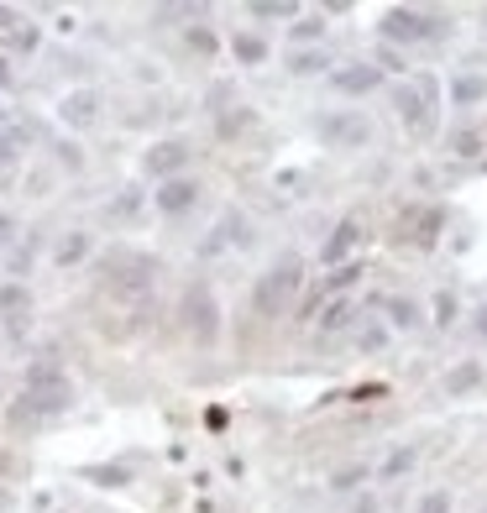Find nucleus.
<instances>
[{"instance_id": "nucleus-4", "label": "nucleus", "mask_w": 487, "mask_h": 513, "mask_svg": "<svg viewBox=\"0 0 487 513\" xmlns=\"http://www.w3.org/2000/svg\"><path fill=\"white\" fill-rule=\"evenodd\" d=\"M435 27H440V16H429V11H420V5H388V11H383V42H388V48L425 42Z\"/></svg>"}, {"instance_id": "nucleus-25", "label": "nucleus", "mask_w": 487, "mask_h": 513, "mask_svg": "<svg viewBox=\"0 0 487 513\" xmlns=\"http://www.w3.org/2000/svg\"><path fill=\"white\" fill-rule=\"evenodd\" d=\"M451 152H456V157H477V152H483V137H477V131H456V137H451Z\"/></svg>"}, {"instance_id": "nucleus-21", "label": "nucleus", "mask_w": 487, "mask_h": 513, "mask_svg": "<svg viewBox=\"0 0 487 513\" xmlns=\"http://www.w3.org/2000/svg\"><path fill=\"white\" fill-rule=\"evenodd\" d=\"M294 11H299L294 0H257V5H252L257 22H278V16H294Z\"/></svg>"}, {"instance_id": "nucleus-34", "label": "nucleus", "mask_w": 487, "mask_h": 513, "mask_svg": "<svg viewBox=\"0 0 487 513\" xmlns=\"http://www.w3.org/2000/svg\"><path fill=\"white\" fill-rule=\"evenodd\" d=\"M189 42H194L199 53H210V48H215V37H210V31H189Z\"/></svg>"}, {"instance_id": "nucleus-6", "label": "nucleus", "mask_w": 487, "mask_h": 513, "mask_svg": "<svg viewBox=\"0 0 487 513\" xmlns=\"http://www.w3.org/2000/svg\"><path fill=\"white\" fill-rule=\"evenodd\" d=\"M58 121L74 126V131H84V126L100 121V90H74L58 100Z\"/></svg>"}, {"instance_id": "nucleus-23", "label": "nucleus", "mask_w": 487, "mask_h": 513, "mask_svg": "<svg viewBox=\"0 0 487 513\" xmlns=\"http://www.w3.org/2000/svg\"><path fill=\"white\" fill-rule=\"evenodd\" d=\"M288 68H294V74H320V68H331V58H325V53H294Z\"/></svg>"}, {"instance_id": "nucleus-13", "label": "nucleus", "mask_w": 487, "mask_h": 513, "mask_svg": "<svg viewBox=\"0 0 487 513\" xmlns=\"http://www.w3.org/2000/svg\"><path fill=\"white\" fill-rule=\"evenodd\" d=\"M226 242H236V246L252 242V220H246V215H236V210L226 215V220H220V231H215V242L205 246V252H220Z\"/></svg>"}, {"instance_id": "nucleus-2", "label": "nucleus", "mask_w": 487, "mask_h": 513, "mask_svg": "<svg viewBox=\"0 0 487 513\" xmlns=\"http://www.w3.org/2000/svg\"><path fill=\"white\" fill-rule=\"evenodd\" d=\"M74 403V388L58 367H31L27 372V393H22V414H63Z\"/></svg>"}, {"instance_id": "nucleus-7", "label": "nucleus", "mask_w": 487, "mask_h": 513, "mask_svg": "<svg viewBox=\"0 0 487 513\" xmlns=\"http://www.w3.org/2000/svg\"><path fill=\"white\" fill-rule=\"evenodd\" d=\"M183 163H189V142H179V137L153 142V152H147V173H153V179H179Z\"/></svg>"}, {"instance_id": "nucleus-37", "label": "nucleus", "mask_w": 487, "mask_h": 513, "mask_svg": "<svg viewBox=\"0 0 487 513\" xmlns=\"http://www.w3.org/2000/svg\"><path fill=\"white\" fill-rule=\"evenodd\" d=\"M5 84H11V68H5V58H0V90H5Z\"/></svg>"}, {"instance_id": "nucleus-38", "label": "nucleus", "mask_w": 487, "mask_h": 513, "mask_svg": "<svg viewBox=\"0 0 487 513\" xmlns=\"http://www.w3.org/2000/svg\"><path fill=\"white\" fill-rule=\"evenodd\" d=\"M477 331H483V335H487V304H483V314H477Z\"/></svg>"}, {"instance_id": "nucleus-35", "label": "nucleus", "mask_w": 487, "mask_h": 513, "mask_svg": "<svg viewBox=\"0 0 487 513\" xmlns=\"http://www.w3.org/2000/svg\"><path fill=\"white\" fill-rule=\"evenodd\" d=\"M11 236H16V226H11V215H0V246L11 242Z\"/></svg>"}, {"instance_id": "nucleus-22", "label": "nucleus", "mask_w": 487, "mask_h": 513, "mask_svg": "<svg viewBox=\"0 0 487 513\" xmlns=\"http://www.w3.org/2000/svg\"><path fill=\"white\" fill-rule=\"evenodd\" d=\"M388 314H394V325H403V331H409V325H420V304H414V299H394V304H388Z\"/></svg>"}, {"instance_id": "nucleus-24", "label": "nucleus", "mask_w": 487, "mask_h": 513, "mask_svg": "<svg viewBox=\"0 0 487 513\" xmlns=\"http://www.w3.org/2000/svg\"><path fill=\"white\" fill-rule=\"evenodd\" d=\"M22 147H27V131H5V137H0V163H16Z\"/></svg>"}, {"instance_id": "nucleus-20", "label": "nucleus", "mask_w": 487, "mask_h": 513, "mask_svg": "<svg viewBox=\"0 0 487 513\" xmlns=\"http://www.w3.org/2000/svg\"><path fill=\"white\" fill-rule=\"evenodd\" d=\"M357 278H362V268H357V262H341V268H335L331 278H325V294H346V288H351Z\"/></svg>"}, {"instance_id": "nucleus-16", "label": "nucleus", "mask_w": 487, "mask_h": 513, "mask_svg": "<svg viewBox=\"0 0 487 513\" xmlns=\"http://www.w3.org/2000/svg\"><path fill=\"white\" fill-rule=\"evenodd\" d=\"M231 53H236V63H246V68H257V63H268V42L262 37H231Z\"/></svg>"}, {"instance_id": "nucleus-5", "label": "nucleus", "mask_w": 487, "mask_h": 513, "mask_svg": "<svg viewBox=\"0 0 487 513\" xmlns=\"http://www.w3.org/2000/svg\"><path fill=\"white\" fill-rule=\"evenodd\" d=\"M183 331L194 335L199 346H215V335H220V304H215V294L205 288V283H194L189 294H183Z\"/></svg>"}, {"instance_id": "nucleus-9", "label": "nucleus", "mask_w": 487, "mask_h": 513, "mask_svg": "<svg viewBox=\"0 0 487 513\" xmlns=\"http://www.w3.org/2000/svg\"><path fill=\"white\" fill-rule=\"evenodd\" d=\"M320 137H325L331 147H362L367 121L362 116H325V121H320Z\"/></svg>"}, {"instance_id": "nucleus-26", "label": "nucleus", "mask_w": 487, "mask_h": 513, "mask_svg": "<svg viewBox=\"0 0 487 513\" xmlns=\"http://www.w3.org/2000/svg\"><path fill=\"white\" fill-rule=\"evenodd\" d=\"M451 94H456L461 105H472V100H483V94H487V84H483V79H456Z\"/></svg>"}, {"instance_id": "nucleus-39", "label": "nucleus", "mask_w": 487, "mask_h": 513, "mask_svg": "<svg viewBox=\"0 0 487 513\" xmlns=\"http://www.w3.org/2000/svg\"><path fill=\"white\" fill-rule=\"evenodd\" d=\"M0 126H5V105H0Z\"/></svg>"}, {"instance_id": "nucleus-40", "label": "nucleus", "mask_w": 487, "mask_h": 513, "mask_svg": "<svg viewBox=\"0 0 487 513\" xmlns=\"http://www.w3.org/2000/svg\"><path fill=\"white\" fill-rule=\"evenodd\" d=\"M0 509H5V492H0Z\"/></svg>"}, {"instance_id": "nucleus-36", "label": "nucleus", "mask_w": 487, "mask_h": 513, "mask_svg": "<svg viewBox=\"0 0 487 513\" xmlns=\"http://www.w3.org/2000/svg\"><path fill=\"white\" fill-rule=\"evenodd\" d=\"M16 27V11H11V5H0V31H11Z\"/></svg>"}, {"instance_id": "nucleus-32", "label": "nucleus", "mask_w": 487, "mask_h": 513, "mask_svg": "<svg viewBox=\"0 0 487 513\" xmlns=\"http://www.w3.org/2000/svg\"><path fill=\"white\" fill-rule=\"evenodd\" d=\"M90 477H94V482H105V487H126V482H131V477H126L121 466H94Z\"/></svg>"}, {"instance_id": "nucleus-31", "label": "nucleus", "mask_w": 487, "mask_h": 513, "mask_svg": "<svg viewBox=\"0 0 487 513\" xmlns=\"http://www.w3.org/2000/svg\"><path fill=\"white\" fill-rule=\"evenodd\" d=\"M456 294H440V299H435V325H451V320H456Z\"/></svg>"}, {"instance_id": "nucleus-8", "label": "nucleus", "mask_w": 487, "mask_h": 513, "mask_svg": "<svg viewBox=\"0 0 487 513\" xmlns=\"http://www.w3.org/2000/svg\"><path fill=\"white\" fill-rule=\"evenodd\" d=\"M194 199H199V183H194V179H163V183H157V194H153V205L163 215L194 210Z\"/></svg>"}, {"instance_id": "nucleus-15", "label": "nucleus", "mask_w": 487, "mask_h": 513, "mask_svg": "<svg viewBox=\"0 0 487 513\" xmlns=\"http://www.w3.org/2000/svg\"><path fill=\"white\" fill-rule=\"evenodd\" d=\"M483 372H487L483 362H461V367H451V372H446V393H472L477 383H483Z\"/></svg>"}, {"instance_id": "nucleus-33", "label": "nucleus", "mask_w": 487, "mask_h": 513, "mask_svg": "<svg viewBox=\"0 0 487 513\" xmlns=\"http://www.w3.org/2000/svg\"><path fill=\"white\" fill-rule=\"evenodd\" d=\"M252 126V111H236V116H220V137H236Z\"/></svg>"}, {"instance_id": "nucleus-19", "label": "nucleus", "mask_w": 487, "mask_h": 513, "mask_svg": "<svg viewBox=\"0 0 487 513\" xmlns=\"http://www.w3.org/2000/svg\"><path fill=\"white\" fill-rule=\"evenodd\" d=\"M440 226H446V215H440V210H425L420 220H414V242H420V246H429L435 236H440Z\"/></svg>"}, {"instance_id": "nucleus-28", "label": "nucleus", "mask_w": 487, "mask_h": 513, "mask_svg": "<svg viewBox=\"0 0 487 513\" xmlns=\"http://www.w3.org/2000/svg\"><path fill=\"white\" fill-rule=\"evenodd\" d=\"M420 513H451V492H446V487L425 492V498H420Z\"/></svg>"}, {"instance_id": "nucleus-14", "label": "nucleus", "mask_w": 487, "mask_h": 513, "mask_svg": "<svg viewBox=\"0 0 487 513\" xmlns=\"http://www.w3.org/2000/svg\"><path fill=\"white\" fill-rule=\"evenodd\" d=\"M84 257H90V231H68L58 242V252H53L58 268H74V262H84Z\"/></svg>"}, {"instance_id": "nucleus-17", "label": "nucleus", "mask_w": 487, "mask_h": 513, "mask_svg": "<svg viewBox=\"0 0 487 513\" xmlns=\"http://www.w3.org/2000/svg\"><path fill=\"white\" fill-rule=\"evenodd\" d=\"M357 320V304L351 299H331L325 304V314H320V331H346Z\"/></svg>"}, {"instance_id": "nucleus-18", "label": "nucleus", "mask_w": 487, "mask_h": 513, "mask_svg": "<svg viewBox=\"0 0 487 513\" xmlns=\"http://www.w3.org/2000/svg\"><path fill=\"white\" fill-rule=\"evenodd\" d=\"M37 37H42V31L31 27V22H22V16H16V27L5 31V42H11L16 53H31V48H37Z\"/></svg>"}, {"instance_id": "nucleus-11", "label": "nucleus", "mask_w": 487, "mask_h": 513, "mask_svg": "<svg viewBox=\"0 0 487 513\" xmlns=\"http://www.w3.org/2000/svg\"><path fill=\"white\" fill-rule=\"evenodd\" d=\"M331 84H335L341 94H372L377 84H383V74H377L372 63H351V68H335Z\"/></svg>"}, {"instance_id": "nucleus-27", "label": "nucleus", "mask_w": 487, "mask_h": 513, "mask_svg": "<svg viewBox=\"0 0 487 513\" xmlns=\"http://www.w3.org/2000/svg\"><path fill=\"white\" fill-rule=\"evenodd\" d=\"M362 477H367V466H341V472L331 477V487H335V492H351Z\"/></svg>"}, {"instance_id": "nucleus-1", "label": "nucleus", "mask_w": 487, "mask_h": 513, "mask_svg": "<svg viewBox=\"0 0 487 513\" xmlns=\"http://www.w3.org/2000/svg\"><path fill=\"white\" fill-rule=\"evenodd\" d=\"M299 283H305V268H299V257H283V262H273V268L257 278V314L278 320V314L294 304Z\"/></svg>"}, {"instance_id": "nucleus-12", "label": "nucleus", "mask_w": 487, "mask_h": 513, "mask_svg": "<svg viewBox=\"0 0 487 513\" xmlns=\"http://www.w3.org/2000/svg\"><path fill=\"white\" fill-rule=\"evenodd\" d=\"M27 314H31V294L22 288V283H5V288H0V320H5L11 331H22Z\"/></svg>"}, {"instance_id": "nucleus-3", "label": "nucleus", "mask_w": 487, "mask_h": 513, "mask_svg": "<svg viewBox=\"0 0 487 513\" xmlns=\"http://www.w3.org/2000/svg\"><path fill=\"white\" fill-rule=\"evenodd\" d=\"M394 105H398V121L409 126V131H420V137H429L435 131V105H440V84L435 79H409L403 90L394 94Z\"/></svg>"}, {"instance_id": "nucleus-29", "label": "nucleus", "mask_w": 487, "mask_h": 513, "mask_svg": "<svg viewBox=\"0 0 487 513\" xmlns=\"http://www.w3.org/2000/svg\"><path fill=\"white\" fill-rule=\"evenodd\" d=\"M320 31H325V16H299V22H294V37H299V42H314Z\"/></svg>"}, {"instance_id": "nucleus-10", "label": "nucleus", "mask_w": 487, "mask_h": 513, "mask_svg": "<svg viewBox=\"0 0 487 513\" xmlns=\"http://www.w3.org/2000/svg\"><path fill=\"white\" fill-rule=\"evenodd\" d=\"M362 220H341V226H335L331 231V242H325V252H320V257H325V262H331V268H341V262H346V257H351V252H357V246H362Z\"/></svg>"}, {"instance_id": "nucleus-30", "label": "nucleus", "mask_w": 487, "mask_h": 513, "mask_svg": "<svg viewBox=\"0 0 487 513\" xmlns=\"http://www.w3.org/2000/svg\"><path fill=\"white\" fill-rule=\"evenodd\" d=\"M409 466H414V451L403 446V451H394L388 461H383V477H398V472H409Z\"/></svg>"}]
</instances>
